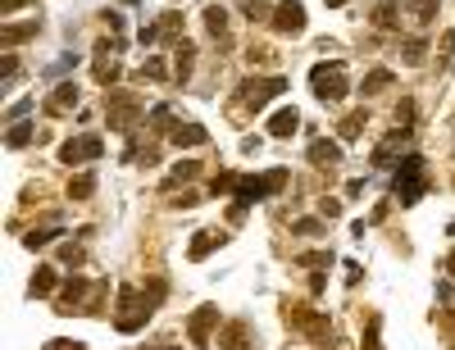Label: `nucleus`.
Segmentation results:
<instances>
[{
  "label": "nucleus",
  "mask_w": 455,
  "mask_h": 350,
  "mask_svg": "<svg viewBox=\"0 0 455 350\" xmlns=\"http://www.w3.org/2000/svg\"><path fill=\"white\" fill-rule=\"evenodd\" d=\"M396 128H401V132H410V128H414V100H410V96H405V100H401V109H396Z\"/></svg>",
  "instance_id": "f704fd0d"
},
{
  "label": "nucleus",
  "mask_w": 455,
  "mask_h": 350,
  "mask_svg": "<svg viewBox=\"0 0 455 350\" xmlns=\"http://www.w3.org/2000/svg\"><path fill=\"white\" fill-rule=\"evenodd\" d=\"M324 5H328V9H341V5H346V0H324Z\"/></svg>",
  "instance_id": "603ef678"
},
{
  "label": "nucleus",
  "mask_w": 455,
  "mask_h": 350,
  "mask_svg": "<svg viewBox=\"0 0 455 350\" xmlns=\"http://www.w3.org/2000/svg\"><path fill=\"white\" fill-rule=\"evenodd\" d=\"M151 314H155V305L146 300L141 291H132V286H123V291L114 296V328L119 332H141L146 323H151Z\"/></svg>",
  "instance_id": "f257e3e1"
},
{
  "label": "nucleus",
  "mask_w": 455,
  "mask_h": 350,
  "mask_svg": "<svg viewBox=\"0 0 455 350\" xmlns=\"http://www.w3.org/2000/svg\"><path fill=\"white\" fill-rule=\"evenodd\" d=\"M287 91V78H246L241 86H237V100H246V105H269L274 96H282Z\"/></svg>",
  "instance_id": "39448f33"
},
{
  "label": "nucleus",
  "mask_w": 455,
  "mask_h": 350,
  "mask_svg": "<svg viewBox=\"0 0 455 350\" xmlns=\"http://www.w3.org/2000/svg\"><path fill=\"white\" fill-rule=\"evenodd\" d=\"M301 264H310V269H324V264H333V255H324V250H310V255H301Z\"/></svg>",
  "instance_id": "c03bdc74"
},
{
  "label": "nucleus",
  "mask_w": 455,
  "mask_h": 350,
  "mask_svg": "<svg viewBox=\"0 0 455 350\" xmlns=\"http://www.w3.org/2000/svg\"><path fill=\"white\" fill-rule=\"evenodd\" d=\"M28 109H32V100H14V105L5 109V119L9 123H23V119H28Z\"/></svg>",
  "instance_id": "a19ab883"
},
{
  "label": "nucleus",
  "mask_w": 455,
  "mask_h": 350,
  "mask_svg": "<svg viewBox=\"0 0 455 350\" xmlns=\"http://www.w3.org/2000/svg\"><path fill=\"white\" fill-rule=\"evenodd\" d=\"M446 278H455V250L446 255Z\"/></svg>",
  "instance_id": "3c124183"
},
{
  "label": "nucleus",
  "mask_w": 455,
  "mask_h": 350,
  "mask_svg": "<svg viewBox=\"0 0 455 350\" xmlns=\"http://www.w3.org/2000/svg\"><path fill=\"white\" fill-rule=\"evenodd\" d=\"M219 328V305H196L191 309V319H187V336H191V346L196 350H205L210 346V336Z\"/></svg>",
  "instance_id": "423d86ee"
},
{
  "label": "nucleus",
  "mask_w": 455,
  "mask_h": 350,
  "mask_svg": "<svg viewBox=\"0 0 455 350\" xmlns=\"http://www.w3.org/2000/svg\"><path fill=\"white\" fill-rule=\"evenodd\" d=\"M391 186H396L401 205H419V200H424V155L410 150V155L396 164V173H391Z\"/></svg>",
  "instance_id": "7ed1b4c3"
},
{
  "label": "nucleus",
  "mask_w": 455,
  "mask_h": 350,
  "mask_svg": "<svg viewBox=\"0 0 455 350\" xmlns=\"http://www.w3.org/2000/svg\"><path fill=\"white\" fill-rule=\"evenodd\" d=\"M405 141H410V132H391L387 141L374 150V164H378V169H387V164H401V159L410 155V150H405Z\"/></svg>",
  "instance_id": "9d476101"
},
{
  "label": "nucleus",
  "mask_w": 455,
  "mask_h": 350,
  "mask_svg": "<svg viewBox=\"0 0 455 350\" xmlns=\"http://www.w3.org/2000/svg\"><path fill=\"white\" fill-rule=\"evenodd\" d=\"M274 28L278 32H305V5H301V0H278Z\"/></svg>",
  "instance_id": "1a4fd4ad"
},
{
  "label": "nucleus",
  "mask_w": 455,
  "mask_h": 350,
  "mask_svg": "<svg viewBox=\"0 0 455 350\" xmlns=\"http://www.w3.org/2000/svg\"><path fill=\"white\" fill-rule=\"evenodd\" d=\"M310 91H314L319 100H333V105H337V100L351 91L346 64H341V59H333V64H328V59H324V64H314V69H310Z\"/></svg>",
  "instance_id": "f03ea898"
},
{
  "label": "nucleus",
  "mask_w": 455,
  "mask_h": 350,
  "mask_svg": "<svg viewBox=\"0 0 455 350\" xmlns=\"http://www.w3.org/2000/svg\"><path fill=\"white\" fill-rule=\"evenodd\" d=\"M155 23H159V32H178L182 28V14H178V9H169V14H159Z\"/></svg>",
  "instance_id": "79ce46f5"
},
{
  "label": "nucleus",
  "mask_w": 455,
  "mask_h": 350,
  "mask_svg": "<svg viewBox=\"0 0 455 350\" xmlns=\"http://www.w3.org/2000/svg\"><path fill=\"white\" fill-rule=\"evenodd\" d=\"M364 350H383V341H378V319H369V328H364Z\"/></svg>",
  "instance_id": "37998d69"
},
{
  "label": "nucleus",
  "mask_w": 455,
  "mask_h": 350,
  "mask_svg": "<svg viewBox=\"0 0 455 350\" xmlns=\"http://www.w3.org/2000/svg\"><path fill=\"white\" fill-rule=\"evenodd\" d=\"M451 64H455V32L441 36V73H451Z\"/></svg>",
  "instance_id": "4c0bfd02"
},
{
  "label": "nucleus",
  "mask_w": 455,
  "mask_h": 350,
  "mask_svg": "<svg viewBox=\"0 0 455 350\" xmlns=\"http://www.w3.org/2000/svg\"><path fill=\"white\" fill-rule=\"evenodd\" d=\"M237 186H241V178H237V173H219L210 191H214V196H228V191H237Z\"/></svg>",
  "instance_id": "72a5a7b5"
},
{
  "label": "nucleus",
  "mask_w": 455,
  "mask_h": 350,
  "mask_svg": "<svg viewBox=\"0 0 455 350\" xmlns=\"http://www.w3.org/2000/svg\"><path fill=\"white\" fill-rule=\"evenodd\" d=\"M219 350H251V332H246L241 323H228V328H219Z\"/></svg>",
  "instance_id": "2eb2a0df"
},
{
  "label": "nucleus",
  "mask_w": 455,
  "mask_h": 350,
  "mask_svg": "<svg viewBox=\"0 0 455 350\" xmlns=\"http://www.w3.org/2000/svg\"><path fill=\"white\" fill-rule=\"evenodd\" d=\"M437 300H441V305H451V309H455V286H451V282H441V286H437Z\"/></svg>",
  "instance_id": "de8ad7c7"
},
{
  "label": "nucleus",
  "mask_w": 455,
  "mask_h": 350,
  "mask_svg": "<svg viewBox=\"0 0 455 350\" xmlns=\"http://www.w3.org/2000/svg\"><path fill=\"white\" fill-rule=\"evenodd\" d=\"M14 9H23V0H0V14H14Z\"/></svg>",
  "instance_id": "8fccbe9b"
},
{
  "label": "nucleus",
  "mask_w": 455,
  "mask_h": 350,
  "mask_svg": "<svg viewBox=\"0 0 455 350\" xmlns=\"http://www.w3.org/2000/svg\"><path fill=\"white\" fill-rule=\"evenodd\" d=\"M0 78H5V82L19 78V55H14V50H5V59H0Z\"/></svg>",
  "instance_id": "58836bf2"
},
{
  "label": "nucleus",
  "mask_w": 455,
  "mask_h": 350,
  "mask_svg": "<svg viewBox=\"0 0 455 350\" xmlns=\"http://www.w3.org/2000/svg\"><path fill=\"white\" fill-rule=\"evenodd\" d=\"M46 350H87L82 341H69V336H55V341H46Z\"/></svg>",
  "instance_id": "49530a36"
},
{
  "label": "nucleus",
  "mask_w": 455,
  "mask_h": 350,
  "mask_svg": "<svg viewBox=\"0 0 455 350\" xmlns=\"http://www.w3.org/2000/svg\"><path fill=\"white\" fill-rule=\"evenodd\" d=\"M64 191H69V200H91L96 196V173H73V182Z\"/></svg>",
  "instance_id": "aec40b11"
},
{
  "label": "nucleus",
  "mask_w": 455,
  "mask_h": 350,
  "mask_svg": "<svg viewBox=\"0 0 455 350\" xmlns=\"http://www.w3.org/2000/svg\"><path fill=\"white\" fill-rule=\"evenodd\" d=\"M105 155V146H101V136H69L64 146H59V159L73 169V164H91V159H101Z\"/></svg>",
  "instance_id": "0eeeda50"
},
{
  "label": "nucleus",
  "mask_w": 455,
  "mask_h": 350,
  "mask_svg": "<svg viewBox=\"0 0 455 350\" xmlns=\"http://www.w3.org/2000/svg\"><path fill=\"white\" fill-rule=\"evenodd\" d=\"M169 141H174V146H205V141H210V132H205L201 123H178V128L169 132Z\"/></svg>",
  "instance_id": "4468645a"
},
{
  "label": "nucleus",
  "mask_w": 455,
  "mask_h": 350,
  "mask_svg": "<svg viewBox=\"0 0 455 350\" xmlns=\"http://www.w3.org/2000/svg\"><path fill=\"white\" fill-rule=\"evenodd\" d=\"M137 41H141V46H155V41H159V23H146V28L137 32Z\"/></svg>",
  "instance_id": "a18cd8bd"
},
{
  "label": "nucleus",
  "mask_w": 455,
  "mask_h": 350,
  "mask_svg": "<svg viewBox=\"0 0 455 350\" xmlns=\"http://www.w3.org/2000/svg\"><path fill=\"white\" fill-rule=\"evenodd\" d=\"M82 259H87V250H82L78 241H64V246H59V264H69V269H82Z\"/></svg>",
  "instance_id": "c756f323"
},
{
  "label": "nucleus",
  "mask_w": 455,
  "mask_h": 350,
  "mask_svg": "<svg viewBox=\"0 0 455 350\" xmlns=\"http://www.w3.org/2000/svg\"><path fill=\"white\" fill-rule=\"evenodd\" d=\"M341 214V205H337V200H324V209H319V219H337Z\"/></svg>",
  "instance_id": "09e8293b"
},
{
  "label": "nucleus",
  "mask_w": 455,
  "mask_h": 350,
  "mask_svg": "<svg viewBox=\"0 0 455 350\" xmlns=\"http://www.w3.org/2000/svg\"><path fill=\"white\" fill-rule=\"evenodd\" d=\"M5 141H9V146H14V150H23V146H28V141H32V123H28V119H23V123H9V132H5Z\"/></svg>",
  "instance_id": "cd10ccee"
},
{
  "label": "nucleus",
  "mask_w": 455,
  "mask_h": 350,
  "mask_svg": "<svg viewBox=\"0 0 455 350\" xmlns=\"http://www.w3.org/2000/svg\"><path fill=\"white\" fill-rule=\"evenodd\" d=\"M191 59H196V46H191V41H182V46H178V73H174L178 82H187V78H191Z\"/></svg>",
  "instance_id": "c85d7f7f"
},
{
  "label": "nucleus",
  "mask_w": 455,
  "mask_h": 350,
  "mask_svg": "<svg viewBox=\"0 0 455 350\" xmlns=\"http://www.w3.org/2000/svg\"><path fill=\"white\" fill-rule=\"evenodd\" d=\"M296 128H301L296 109H274V119H269V136H291Z\"/></svg>",
  "instance_id": "dca6fc26"
},
{
  "label": "nucleus",
  "mask_w": 455,
  "mask_h": 350,
  "mask_svg": "<svg viewBox=\"0 0 455 350\" xmlns=\"http://www.w3.org/2000/svg\"><path fill=\"white\" fill-rule=\"evenodd\" d=\"M78 105V86L73 82H59L51 96H46V114H69V109Z\"/></svg>",
  "instance_id": "9b49d317"
},
{
  "label": "nucleus",
  "mask_w": 455,
  "mask_h": 350,
  "mask_svg": "<svg viewBox=\"0 0 455 350\" xmlns=\"http://www.w3.org/2000/svg\"><path fill=\"white\" fill-rule=\"evenodd\" d=\"M291 232H296V236H319V232H328V223L324 219H296Z\"/></svg>",
  "instance_id": "473e14b6"
},
{
  "label": "nucleus",
  "mask_w": 455,
  "mask_h": 350,
  "mask_svg": "<svg viewBox=\"0 0 455 350\" xmlns=\"http://www.w3.org/2000/svg\"><path fill=\"white\" fill-rule=\"evenodd\" d=\"M137 78H146V82H164V78H169V64H164L159 55H146L141 69H137Z\"/></svg>",
  "instance_id": "393cba45"
},
{
  "label": "nucleus",
  "mask_w": 455,
  "mask_h": 350,
  "mask_svg": "<svg viewBox=\"0 0 455 350\" xmlns=\"http://www.w3.org/2000/svg\"><path fill=\"white\" fill-rule=\"evenodd\" d=\"M146 350H178V346H146Z\"/></svg>",
  "instance_id": "864d4df0"
},
{
  "label": "nucleus",
  "mask_w": 455,
  "mask_h": 350,
  "mask_svg": "<svg viewBox=\"0 0 455 350\" xmlns=\"http://www.w3.org/2000/svg\"><path fill=\"white\" fill-rule=\"evenodd\" d=\"M241 14L246 19H274V9H269L264 0H241Z\"/></svg>",
  "instance_id": "c9c22d12"
},
{
  "label": "nucleus",
  "mask_w": 455,
  "mask_h": 350,
  "mask_svg": "<svg viewBox=\"0 0 455 350\" xmlns=\"http://www.w3.org/2000/svg\"><path fill=\"white\" fill-rule=\"evenodd\" d=\"M55 286H59V278H55V269H51V264H41V269L32 273V296H36V300L55 296Z\"/></svg>",
  "instance_id": "6ab92c4d"
},
{
  "label": "nucleus",
  "mask_w": 455,
  "mask_h": 350,
  "mask_svg": "<svg viewBox=\"0 0 455 350\" xmlns=\"http://www.w3.org/2000/svg\"><path fill=\"white\" fill-rule=\"evenodd\" d=\"M28 36H36V19H28V23H14V28H5L0 32V41H5V50H14V46H23Z\"/></svg>",
  "instance_id": "4be33fe9"
},
{
  "label": "nucleus",
  "mask_w": 455,
  "mask_h": 350,
  "mask_svg": "<svg viewBox=\"0 0 455 350\" xmlns=\"http://www.w3.org/2000/svg\"><path fill=\"white\" fill-rule=\"evenodd\" d=\"M391 82H396V73H391V69H374V73H369V78L360 82V96L369 100V96H378V91H387V86Z\"/></svg>",
  "instance_id": "a211bd4d"
},
{
  "label": "nucleus",
  "mask_w": 455,
  "mask_h": 350,
  "mask_svg": "<svg viewBox=\"0 0 455 350\" xmlns=\"http://www.w3.org/2000/svg\"><path fill=\"white\" fill-rule=\"evenodd\" d=\"M96 82L101 86H114L119 82V64H114V55H109V50H96Z\"/></svg>",
  "instance_id": "f3484780"
},
{
  "label": "nucleus",
  "mask_w": 455,
  "mask_h": 350,
  "mask_svg": "<svg viewBox=\"0 0 455 350\" xmlns=\"http://www.w3.org/2000/svg\"><path fill=\"white\" fill-rule=\"evenodd\" d=\"M310 164H319V169L341 164V146H337V141H328V136H319V141L310 146Z\"/></svg>",
  "instance_id": "ddd939ff"
},
{
  "label": "nucleus",
  "mask_w": 455,
  "mask_h": 350,
  "mask_svg": "<svg viewBox=\"0 0 455 350\" xmlns=\"http://www.w3.org/2000/svg\"><path fill=\"white\" fill-rule=\"evenodd\" d=\"M123 5H137V0H123Z\"/></svg>",
  "instance_id": "5fc2aeb1"
},
{
  "label": "nucleus",
  "mask_w": 455,
  "mask_h": 350,
  "mask_svg": "<svg viewBox=\"0 0 455 350\" xmlns=\"http://www.w3.org/2000/svg\"><path fill=\"white\" fill-rule=\"evenodd\" d=\"M424 55H428V36H405V46H401L405 64H424Z\"/></svg>",
  "instance_id": "a878e982"
},
{
  "label": "nucleus",
  "mask_w": 455,
  "mask_h": 350,
  "mask_svg": "<svg viewBox=\"0 0 455 350\" xmlns=\"http://www.w3.org/2000/svg\"><path fill=\"white\" fill-rule=\"evenodd\" d=\"M437 5H441V0H414V19H419V23H433V19H437Z\"/></svg>",
  "instance_id": "e433bc0d"
},
{
  "label": "nucleus",
  "mask_w": 455,
  "mask_h": 350,
  "mask_svg": "<svg viewBox=\"0 0 455 350\" xmlns=\"http://www.w3.org/2000/svg\"><path fill=\"white\" fill-rule=\"evenodd\" d=\"M151 128H164V132H174V128H178L174 109H169V105H151Z\"/></svg>",
  "instance_id": "7c9ffc66"
},
{
  "label": "nucleus",
  "mask_w": 455,
  "mask_h": 350,
  "mask_svg": "<svg viewBox=\"0 0 455 350\" xmlns=\"http://www.w3.org/2000/svg\"><path fill=\"white\" fill-rule=\"evenodd\" d=\"M105 119H109V128H114V132H132V128L146 119V109L137 105V96L114 91V96L105 100Z\"/></svg>",
  "instance_id": "20e7f679"
},
{
  "label": "nucleus",
  "mask_w": 455,
  "mask_h": 350,
  "mask_svg": "<svg viewBox=\"0 0 455 350\" xmlns=\"http://www.w3.org/2000/svg\"><path fill=\"white\" fill-rule=\"evenodd\" d=\"M374 23H378V28H396V5H378Z\"/></svg>",
  "instance_id": "ea45409f"
},
{
  "label": "nucleus",
  "mask_w": 455,
  "mask_h": 350,
  "mask_svg": "<svg viewBox=\"0 0 455 350\" xmlns=\"http://www.w3.org/2000/svg\"><path fill=\"white\" fill-rule=\"evenodd\" d=\"M141 296L151 300V305H164V296H169V282H164V278H151V282L141 286Z\"/></svg>",
  "instance_id": "2f4dec72"
},
{
  "label": "nucleus",
  "mask_w": 455,
  "mask_h": 350,
  "mask_svg": "<svg viewBox=\"0 0 455 350\" xmlns=\"http://www.w3.org/2000/svg\"><path fill=\"white\" fill-rule=\"evenodd\" d=\"M191 178H201V164H196V159H178V164L169 169L164 186H182V182H191Z\"/></svg>",
  "instance_id": "412c9836"
},
{
  "label": "nucleus",
  "mask_w": 455,
  "mask_h": 350,
  "mask_svg": "<svg viewBox=\"0 0 455 350\" xmlns=\"http://www.w3.org/2000/svg\"><path fill=\"white\" fill-rule=\"evenodd\" d=\"M205 28H210L214 41H224V32H228V14H224L219 5H210V9H205Z\"/></svg>",
  "instance_id": "bb28decb"
},
{
  "label": "nucleus",
  "mask_w": 455,
  "mask_h": 350,
  "mask_svg": "<svg viewBox=\"0 0 455 350\" xmlns=\"http://www.w3.org/2000/svg\"><path fill=\"white\" fill-rule=\"evenodd\" d=\"M55 236H64V228H59V223H46V228H32V232H23V241H28L32 250H41V246H51Z\"/></svg>",
  "instance_id": "5701e85b"
},
{
  "label": "nucleus",
  "mask_w": 455,
  "mask_h": 350,
  "mask_svg": "<svg viewBox=\"0 0 455 350\" xmlns=\"http://www.w3.org/2000/svg\"><path fill=\"white\" fill-rule=\"evenodd\" d=\"M364 123H369V114H364V109H355V114H346V119L337 123V136H341V141H355V136L364 132Z\"/></svg>",
  "instance_id": "b1692460"
},
{
  "label": "nucleus",
  "mask_w": 455,
  "mask_h": 350,
  "mask_svg": "<svg viewBox=\"0 0 455 350\" xmlns=\"http://www.w3.org/2000/svg\"><path fill=\"white\" fill-rule=\"evenodd\" d=\"M214 246H224V232H196L191 246H187V259H191V264H201V259H210Z\"/></svg>",
  "instance_id": "f8f14e48"
},
{
  "label": "nucleus",
  "mask_w": 455,
  "mask_h": 350,
  "mask_svg": "<svg viewBox=\"0 0 455 350\" xmlns=\"http://www.w3.org/2000/svg\"><path fill=\"white\" fill-rule=\"evenodd\" d=\"M291 323H296V328L310 336V341H333V323H328V314H314V309H305V305H296L291 309Z\"/></svg>",
  "instance_id": "6e6552de"
}]
</instances>
